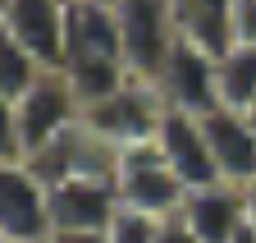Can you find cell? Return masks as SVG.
Listing matches in <instances>:
<instances>
[{"mask_svg": "<svg viewBox=\"0 0 256 243\" xmlns=\"http://www.w3.org/2000/svg\"><path fill=\"white\" fill-rule=\"evenodd\" d=\"M160 243H197V238H192V229L183 225V216H170L165 229H160Z\"/></svg>", "mask_w": 256, "mask_h": 243, "instance_id": "ac0fdd59", "label": "cell"}, {"mask_svg": "<svg viewBox=\"0 0 256 243\" xmlns=\"http://www.w3.org/2000/svg\"><path fill=\"white\" fill-rule=\"evenodd\" d=\"M247 119H252V129H256V106H252V110H247Z\"/></svg>", "mask_w": 256, "mask_h": 243, "instance_id": "7402d4cb", "label": "cell"}, {"mask_svg": "<svg viewBox=\"0 0 256 243\" xmlns=\"http://www.w3.org/2000/svg\"><path fill=\"white\" fill-rule=\"evenodd\" d=\"M114 188H119V202L128 211H146V216H160V220L178 216L183 202H188V188L178 184V174L165 165V156H160L156 142L133 147V151H119Z\"/></svg>", "mask_w": 256, "mask_h": 243, "instance_id": "5b68a950", "label": "cell"}, {"mask_svg": "<svg viewBox=\"0 0 256 243\" xmlns=\"http://www.w3.org/2000/svg\"><path fill=\"white\" fill-rule=\"evenodd\" d=\"M50 243H110V234H55Z\"/></svg>", "mask_w": 256, "mask_h": 243, "instance_id": "d6986e66", "label": "cell"}, {"mask_svg": "<svg viewBox=\"0 0 256 243\" xmlns=\"http://www.w3.org/2000/svg\"><path fill=\"white\" fill-rule=\"evenodd\" d=\"M119 33H124V65L133 78L156 83L165 60L178 42L174 23V0H119L114 5Z\"/></svg>", "mask_w": 256, "mask_h": 243, "instance_id": "277c9868", "label": "cell"}, {"mask_svg": "<svg viewBox=\"0 0 256 243\" xmlns=\"http://www.w3.org/2000/svg\"><path fill=\"white\" fill-rule=\"evenodd\" d=\"M46 74H50V69L42 65L37 55H28L18 42L0 37V101H5V110L18 106V101L32 92V87L46 78Z\"/></svg>", "mask_w": 256, "mask_h": 243, "instance_id": "9a60e30c", "label": "cell"}, {"mask_svg": "<svg viewBox=\"0 0 256 243\" xmlns=\"http://www.w3.org/2000/svg\"><path fill=\"white\" fill-rule=\"evenodd\" d=\"M156 147H160L165 165L178 174V184H183L188 193L210 188V184H224L220 170H215L210 147H206L202 119H192V115H183V110H165V119H160V133H156Z\"/></svg>", "mask_w": 256, "mask_h": 243, "instance_id": "30bf717a", "label": "cell"}, {"mask_svg": "<svg viewBox=\"0 0 256 243\" xmlns=\"http://www.w3.org/2000/svg\"><path fill=\"white\" fill-rule=\"evenodd\" d=\"M78 124H82V101L69 87V78L60 69H50L18 106L5 110V156L0 161L28 165L37 151H46L64 133H74Z\"/></svg>", "mask_w": 256, "mask_h": 243, "instance_id": "7a4b0ae2", "label": "cell"}, {"mask_svg": "<svg viewBox=\"0 0 256 243\" xmlns=\"http://www.w3.org/2000/svg\"><path fill=\"white\" fill-rule=\"evenodd\" d=\"M156 92L165 97L170 110H183L192 119H202L220 106V92H215V60L202 51V46H192V42H174L170 60H165V69H160L156 78Z\"/></svg>", "mask_w": 256, "mask_h": 243, "instance_id": "ba28073f", "label": "cell"}, {"mask_svg": "<svg viewBox=\"0 0 256 243\" xmlns=\"http://www.w3.org/2000/svg\"><path fill=\"white\" fill-rule=\"evenodd\" d=\"M50 188L18 161H0V243H50Z\"/></svg>", "mask_w": 256, "mask_h": 243, "instance_id": "8992f818", "label": "cell"}, {"mask_svg": "<svg viewBox=\"0 0 256 243\" xmlns=\"http://www.w3.org/2000/svg\"><path fill=\"white\" fill-rule=\"evenodd\" d=\"M101 5H110V10H114V5H119V0H101Z\"/></svg>", "mask_w": 256, "mask_h": 243, "instance_id": "603a6c76", "label": "cell"}, {"mask_svg": "<svg viewBox=\"0 0 256 243\" xmlns=\"http://www.w3.org/2000/svg\"><path fill=\"white\" fill-rule=\"evenodd\" d=\"M165 110L170 106H165V97L156 92V83L128 78L119 92L82 106V133L96 138V142H106L110 151H133V147L156 142Z\"/></svg>", "mask_w": 256, "mask_h": 243, "instance_id": "3957f363", "label": "cell"}, {"mask_svg": "<svg viewBox=\"0 0 256 243\" xmlns=\"http://www.w3.org/2000/svg\"><path fill=\"white\" fill-rule=\"evenodd\" d=\"M242 193H247V220H252V225H256V184H247V188H242Z\"/></svg>", "mask_w": 256, "mask_h": 243, "instance_id": "44dd1931", "label": "cell"}, {"mask_svg": "<svg viewBox=\"0 0 256 243\" xmlns=\"http://www.w3.org/2000/svg\"><path fill=\"white\" fill-rule=\"evenodd\" d=\"M119 188L106 174H69L50 188L55 234H106L119 216Z\"/></svg>", "mask_w": 256, "mask_h": 243, "instance_id": "52a82bcc", "label": "cell"}, {"mask_svg": "<svg viewBox=\"0 0 256 243\" xmlns=\"http://www.w3.org/2000/svg\"><path fill=\"white\" fill-rule=\"evenodd\" d=\"M0 37L18 42L46 69L64 60V0H0Z\"/></svg>", "mask_w": 256, "mask_h": 243, "instance_id": "9c48e42d", "label": "cell"}, {"mask_svg": "<svg viewBox=\"0 0 256 243\" xmlns=\"http://www.w3.org/2000/svg\"><path fill=\"white\" fill-rule=\"evenodd\" d=\"M60 74L69 78L82 106L101 101L133 78L124 65V33L110 5L101 0H64V60Z\"/></svg>", "mask_w": 256, "mask_h": 243, "instance_id": "6da1fadb", "label": "cell"}, {"mask_svg": "<svg viewBox=\"0 0 256 243\" xmlns=\"http://www.w3.org/2000/svg\"><path fill=\"white\" fill-rule=\"evenodd\" d=\"M234 243H256V225H252V220H242V229L234 234Z\"/></svg>", "mask_w": 256, "mask_h": 243, "instance_id": "ffe728a7", "label": "cell"}, {"mask_svg": "<svg viewBox=\"0 0 256 243\" xmlns=\"http://www.w3.org/2000/svg\"><path fill=\"white\" fill-rule=\"evenodd\" d=\"M229 10H234V0H174L178 37L192 42V46H202L210 60H224V55L234 51Z\"/></svg>", "mask_w": 256, "mask_h": 243, "instance_id": "4fadbf2b", "label": "cell"}, {"mask_svg": "<svg viewBox=\"0 0 256 243\" xmlns=\"http://www.w3.org/2000/svg\"><path fill=\"white\" fill-rule=\"evenodd\" d=\"M202 133H206V147L224 184H234V188L256 184V129L247 115L215 106L210 115H202Z\"/></svg>", "mask_w": 256, "mask_h": 243, "instance_id": "8fae6325", "label": "cell"}, {"mask_svg": "<svg viewBox=\"0 0 256 243\" xmlns=\"http://www.w3.org/2000/svg\"><path fill=\"white\" fill-rule=\"evenodd\" d=\"M178 216H183V225L192 229L197 243H234V234L247 220V193L234 188V184L197 188V193H188Z\"/></svg>", "mask_w": 256, "mask_h": 243, "instance_id": "7c38bea8", "label": "cell"}, {"mask_svg": "<svg viewBox=\"0 0 256 243\" xmlns=\"http://www.w3.org/2000/svg\"><path fill=\"white\" fill-rule=\"evenodd\" d=\"M229 33H234V46H256V0H234Z\"/></svg>", "mask_w": 256, "mask_h": 243, "instance_id": "e0dca14e", "label": "cell"}, {"mask_svg": "<svg viewBox=\"0 0 256 243\" xmlns=\"http://www.w3.org/2000/svg\"><path fill=\"white\" fill-rule=\"evenodd\" d=\"M160 229H165V220H160V216L119 206V216L110 220L106 234H110V243H160Z\"/></svg>", "mask_w": 256, "mask_h": 243, "instance_id": "2e32d148", "label": "cell"}, {"mask_svg": "<svg viewBox=\"0 0 256 243\" xmlns=\"http://www.w3.org/2000/svg\"><path fill=\"white\" fill-rule=\"evenodd\" d=\"M215 92L224 110L247 115L256 106V46H234L224 60H215Z\"/></svg>", "mask_w": 256, "mask_h": 243, "instance_id": "5bb4252c", "label": "cell"}]
</instances>
